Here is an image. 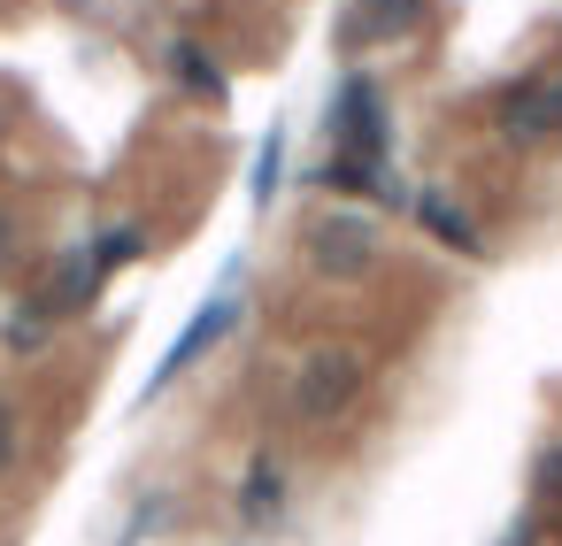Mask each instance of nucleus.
<instances>
[{
	"mask_svg": "<svg viewBox=\"0 0 562 546\" xmlns=\"http://www.w3.org/2000/svg\"><path fill=\"white\" fill-rule=\"evenodd\" d=\"M308 262H316V277H331V285H355V277L378 262V224H370L362 208H339V216H324V224L308 231Z\"/></svg>",
	"mask_w": 562,
	"mask_h": 546,
	"instance_id": "20e7f679",
	"label": "nucleus"
},
{
	"mask_svg": "<svg viewBox=\"0 0 562 546\" xmlns=\"http://www.w3.org/2000/svg\"><path fill=\"white\" fill-rule=\"evenodd\" d=\"M93 270L109 277V270H124V262H139L147 254V224H109V231H93Z\"/></svg>",
	"mask_w": 562,
	"mask_h": 546,
	"instance_id": "9b49d317",
	"label": "nucleus"
},
{
	"mask_svg": "<svg viewBox=\"0 0 562 546\" xmlns=\"http://www.w3.org/2000/svg\"><path fill=\"white\" fill-rule=\"evenodd\" d=\"M278 508H285V469H278V454H255L247 462V485H239V523H278Z\"/></svg>",
	"mask_w": 562,
	"mask_h": 546,
	"instance_id": "0eeeda50",
	"label": "nucleus"
},
{
	"mask_svg": "<svg viewBox=\"0 0 562 546\" xmlns=\"http://www.w3.org/2000/svg\"><path fill=\"white\" fill-rule=\"evenodd\" d=\"M331 132H339V147L355 155V162H370V170H393V124H385V93H378V78H347L339 86V101H331Z\"/></svg>",
	"mask_w": 562,
	"mask_h": 546,
	"instance_id": "7ed1b4c3",
	"label": "nucleus"
},
{
	"mask_svg": "<svg viewBox=\"0 0 562 546\" xmlns=\"http://www.w3.org/2000/svg\"><path fill=\"white\" fill-rule=\"evenodd\" d=\"M408 208H416V224H424V231H431L439 247H454V254H485V239H477V224H470V216H462V208H454L447 193H431V185H424V193H416Z\"/></svg>",
	"mask_w": 562,
	"mask_h": 546,
	"instance_id": "423d86ee",
	"label": "nucleus"
},
{
	"mask_svg": "<svg viewBox=\"0 0 562 546\" xmlns=\"http://www.w3.org/2000/svg\"><path fill=\"white\" fill-rule=\"evenodd\" d=\"M362 377H370V362H362L355 346H316V354H301V369H293V416H301V423H339V416L362 400Z\"/></svg>",
	"mask_w": 562,
	"mask_h": 546,
	"instance_id": "f03ea898",
	"label": "nucleus"
},
{
	"mask_svg": "<svg viewBox=\"0 0 562 546\" xmlns=\"http://www.w3.org/2000/svg\"><path fill=\"white\" fill-rule=\"evenodd\" d=\"M278 185H285V124H270V132L255 139V170H247V201H255V208H270V201H278Z\"/></svg>",
	"mask_w": 562,
	"mask_h": 546,
	"instance_id": "9d476101",
	"label": "nucleus"
},
{
	"mask_svg": "<svg viewBox=\"0 0 562 546\" xmlns=\"http://www.w3.org/2000/svg\"><path fill=\"white\" fill-rule=\"evenodd\" d=\"M416 24H424V0H370L362 24H355V39L362 47H385V39H408Z\"/></svg>",
	"mask_w": 562,
	"mask_h": 546,
	"instance_id": "1a4fd4ad",
	"label": "nucleus"
},
{
	"mask_svg": "<svg viewBox=\"0 0 562 546\" xmlns=\"http://www.w3.org/2000/svg\"><path fill=\"white\" fill-rule=\"evenodd\" d=\"M239 316H247V300H239V270H232V277H224V285H216V293H209V300L193 308V323H186V331L170 339V354L155 362V377L139 385V400L170 393V385H178V377H186V369H193V362H201L209 346H224V339L239 331Z\"/></svg>",
	"mask_w": 562,
	"mask_h": 546,
	"instance_id": "f257e3e1",
	"label": "nucleus"
},
{
	"mask_svg": "<svg viewBox=\"0 0 562 546\" xmlns=\"http://www.w3.org/2000/svg\"><path fill=\"white\" fill-rule=\"evenodd\" d=\"M16 462V400H0V469Z\"/></svg>",
	"mask_w": 562,
	"mask_h": 546,
	"instance_id": "f8f14e48",
	"label": "nucleus"
},
{
	"mask_svg": "<svg viewBox=\"0 0 562 546\" xmlns=\"http://www.w3.org/2000/svg\"><path fill=\"white\" fill-rule=\"evenodd\" d=\"M170 78H178L193 101H209V109L232 93V86H224V70L209 62V47H193V39H178V47H170Z\"/></svg>",
	"mask_w": 562,
	"mask_h": 546,
	"instance_id": "6e6552de",
	"label": "nucleus"
},
{
	"mask_svg": "<svg viewBox=\"0 0 562 546\" xmlns=\"http://www.w3.org/2000/svg\"><path fill=\"white\" fill-rule=\"evenodd\" d=\"M501 132H508V139H547V132H562V70H539V78H524L516 93H501Z\"/></svg>",
	"mask_w": 562,
	"mask_h": 546,
	"instance_id": "39448f33",
	"label": "nucleus"
},
{
	"mask_svg": "<svg viewBox=\"0 0 562 546\" xmlns=\"http://www.w3.org/2000/svg\"><path fill=\"white\" fill-rule=\"evenodd\" d=\"M539 477H547V485H554V492H562V446H554V454H547V469H539Z\"/></svg>",
	"mask_w": 562,
	"mask_h": 546,
	"instance_id": "ddd939ff",
	"label": "nucleus"
}]
</instances>
